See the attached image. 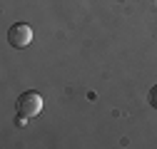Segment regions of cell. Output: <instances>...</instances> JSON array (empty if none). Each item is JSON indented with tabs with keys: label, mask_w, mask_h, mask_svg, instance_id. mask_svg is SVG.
Returning a JSON list of instances; mask_svg holds the SVG:
<instances>
[{
	"label": "cell",
	"mask_w": 157,
	"mask_h": 149,
	"mask_svg": "<svg viewBox=\"0 0 157 149\" xmlns=\"http://www.w3.org/2000/svg\"><path fill=\"white\" fill-rule=\"evenodd\" d=\"M43 112V97L37 95L35 89H28L17 97V114H25V117H37Z\"/></svg>",
	"instance_id": "cell-1"
},
{
	"label": "cell",
	"mask_w": 157,
	"mask_h": 149,
	"mask_svg": "<svg viewBox=\"0 0 157 149\" xmlns=\"http://www.w3.org/2000/svg\"><path fill=\"white\" fill-rule=\"evenodd\" d=\"M33 37H35V32H33V27L28 23H15L8 30V42L13 47H28L33 42Z\"/></svg>",
	"instance_id": "cell-2"
},
{
	"label": "cell",
	"mask_w": 157,
	"mask_h": 149,
	"mask_svg": "<svg viewBox=\"0 0 157 149\" xmlns=\"http://www.w3.org/2000/svg\"><path fill=\"white\" fill-rule=\"evenodd\" d=\"M150 104H152V107H157V85L150 89Z\"/></svg>",
	"instance_id": "cell-3"
}]
</instances>
